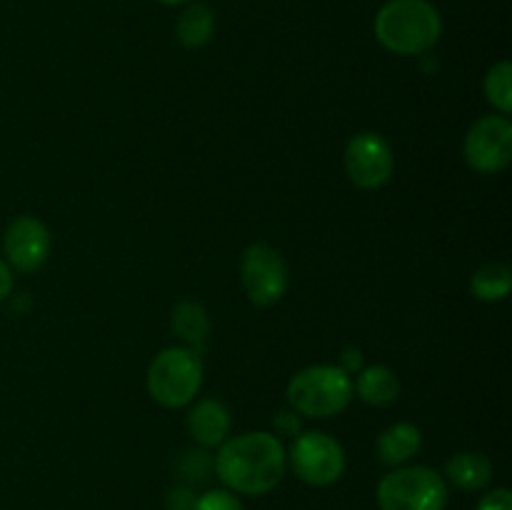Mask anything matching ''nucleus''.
<instances>
[{"label":"nucleus","instance_id":"f257e3e1","mask_svg":"<svg viewBox=\"0 0 512 510\" xmlns=\"http://www.w3.org/2000/svg\"><path fill=\"white\" fill-rule=\"evenodd\" d=\"M218 448L213 468L230 493H270L288 468V455L280 438L265 430L235 435Z\"/></svg>","mask_w":512,"mask_h":510},{"label":"nucleus","instance_id":"f03ea898","mask_svg":"<svg viewBox=\"0 0 512 510\" xmlns=\"http://www.w3.org/2000/svg\"><path fill=\"white\" fill-rule=\"evenodd\" d=\"M443 33V20L428 0H388L375 15V38L395 55H423Z\"/></svg>","mask_w":512,"mask_h":510},{"label":"nucleus","instance_id":"7ed1b4c3","mask_svg":"<svg viewBox=\"0 0 512 510\" xmlns=\"http://www.w3.org/2000/svg\"><path fill=\"white\" fill-rule=\"evenodd\" d=\"M288 400L295 413L308 418H330L343 413L353 400V380L338 365H310L293 375Z\"/></svg>","mask_w":512,"mask_h":510},{"label":"nucleus","instance_id":"20e7f679","mask_svg":"<svg viewBox=\"0 0 512 510\" xmlns=\"http://www.w3.org/2000/svg\"><path fill=\"white\" fill-rule=\"evenodd\" d=\"M380 510H445L448 483L428 465H400L378 485Z\"/></svg>","mask_w":512,"mask_h":510},{"label":"nucleus","instance_id":"39448f33","mask_svg":"<svg viewBox=\"0 0 512 510\" xmlns=\"http://www.w3.org/2000/svg\"><path fill=\"white\" fill-rule=\"evenodd\" d=\"M203 385V363L190 348H165L148 368V393L163 408L193 403Z\"/></svg>","mask_w":512,"mask_h":510},{"label":"nucleus","instance_id":"423d86ee","mask_svg":"<svg viewBox=\"0 0 512 510\" xmlns=\"http://www.w3.org/2000/svg\"><path fill=\"white\" fill-rule=\"evenodd\" d=\"M290 468L303 483L325 488V485L338 483L345 473V453L340 443L320 430L295 435L293 448H290Z\"/></svg>","mask_w":512,"mask_h":510},{"label":"nucleus","instance_id":"0eeeda50","mask_svg":"<svg viewBox=\"0 0 512 510\" xmlns=\"http://www.w3.org/2000/svg\"><path fill=\"white\" fill-rule=\"evenodd\" d=\"M465 163L483 175L505 170L512 160V123L508 115H485L465 135Z\"/></svg>","mask_w":512,"mask_h":510},{"label":"nucleus","instance_id":"6e6552de","mask_svg":"<svg viewBox=\"0 0 512 510\" xmlns=\"http://www.w3.org/2000/svg\"><path fill=\"white\" fill-rule=\"evenodd\" d=\"M243 288L255 305H273L288 290V265L283 255L265 243H255L245 250L243 265Z\"/></svg>","mask_w":512,"mask_h":510},{"label":"nucleus","instance_id":"1a4fd4ad","mask_svg":"<svg viewBox=\"0 0 512 510\" xmlns=\"http://www.w3.org/2000/svg\"><path fill=\"white\" fill-rule=\"evenodd\" d=\"M395 168L388 140L378 133H360L345 145V173L350 183L363 190L383 188Z\"/></svg>","mask_w":512,"mask_h":510},{"label":"nucleus","instance_id":"9d476101","mask_svg":"<svg viewBox=\"0 0 512 510\" xmlns=\"http://www.w3.org/2000/svg\"><path fill=\"white\" fill-rule=\"evenodd\" d=\"M5 263L20 273H35L48 260L50 230L33 215H20L8 225L3 238Z\"/></svg>","mask_w":512,"mask_h":510},{"label":"nucleus","instance_id":"9b49d317","mask_svg":"<svg viewBox=\"0 0 512 510\" xmlns=\"http://www.w3.org/2000/svg\"><path fill=\"white\" fill-rule=\"evenodd\" d=\"M188 430L203 448H218L230 435V410L220 400H200L190 408Z\"/></svg>","mask_w":512,"mask_h":510},{"label":"nucleus","instance_id":"f8f14e48","mask_svg":"<svg viewBox=\"0 0 512 510\" xmlns=\"http://www.w3.org/2000/svg\"><path fill=\"white\" fill-rule=\"evenodd\" d=\"M420 445H423V433L413 423L390 425L375 440L380 463L390 465V468H400L408 460H413V455H418Z\"/></svg>","mask_w":512,"mask_h":510},{"label":"nucleus","instance_id":"ddd939ff","mask_svg":"<svg viewBox=\"0 0 512 510\" xmlns=\"http://www.w3.org/2000/svg\"><path fill=\"white\" fill-rule=\"evenodd\" d=\"M445 473L453 480V485H458L460 490H483L488 488L490 480H493V463L485 458L483 453H473V450H465V453L453 455L445 465Z\"/></svg>","mask_w":512,"mask_h":510},{"label":"nucleus","instance_id":"4468645a","mask_svg":"<svg viewBox=\"0 0 512 510\" xmlns=\"http://www.w3.org/2000/svg\"><path fill=\"white\" fill-rule=\"evenodd\" d=\"M355 393L368 405H390L400 393L398 375L385 365H368L360 368L358 380H355Z\"/></svg>","mask_w":512,"mask_h":510},{"label":"nucleus","instance_id":"2eb2a0df","mask_svg":"<svg viewBox=\"0 0 512 510\" xmlns=\"http://www.w3.org/2000/svg\"><path fill=\"white\" fill-rule=\"evenodd\" d=\"M178 40L185 48H203L215 33V15L208 5L193 3L180 13L178 18Z\"/></svg>","mask_w":512,"mask_h":510},{"label":"nucleus","instance_id":"dca6fc26","mask_svg":"<svg viewBox=\"0 0 512 510\" xmlns=\"http://www.w3.org/2000/svg\"><path fill=\"white\" fill-rule=\"evenodd\" d=\"M173 330L178 333V338H183L190 345V350L198 353L205 345V338H208V313L198 303L183 300V303H178L173 308Z\"/></svg>","mask_w":512,"mask_h":510},{"label":"nucleus","instance_id":"f3484780","mask_svg":"<svg viewBox=\"0 0 512 510\" xmlns=\"http://www.w3.org/2000/svg\"><path fill=\"white\" fill-rule=\"evenodd\" d=\"M512 273L505 263H490L480 268L470 280V290L483 303H498L510 295Z\"/></svg>","mask_w":512,"mask_h":510},{"label":"nucleus","instance_id":"a211bd4d","mask_svg":"<svg viewBox=\"0 0 512 510\" xmlns=\"http://www.w3.org/2000/svg\"><path fill=\"white\" fill-rule=\"evenodd\" d=\"M485 98L500 115H508L512 110V65L510 60H500L498 65L485 75Z\"/></svg>","mask_w":512,"mask_h":510},{"label":"nucleus","instance_id":"6ab92c4d","mask_svg":"<svg viewBox=\"0 0 512 510\" xmlns=\"http://www.w3.org/2000/svg\"><path fill=\"white\" fill-rule=\"evenodd\" d=\"M193 510H245V508L238 500V495H233L230 490H223V488H213L195 500Z\"/></svg>","mask_w":512,"mask_h":510},{"label":"nucleus","instance_id":"aec40b11","mask_svg":"<svg viewBox=\"0 0 512 510\" xmlns=\"http://www.w3.org/2000/svg\"><path fill=\"white\" fill-rule=\"evenodd\" d=\"M210 468H213V463H210V458L203 450H188L183 455V460H180V475L193 480V483H200V480L208 478Z\"/></svg>","mask_w":512,"mask_h":510},{"label":"nucleus","instance_id":"412c9836","mask_svg":"<svg viewBox=\"0 0 512 510\" xmlns=\"http://www.w3.org/2000/svg\"><path fill=\"white\" fill-rule=\"evenodd\" d=\"M198 495L193 493L190 485H173L165 493V510H193Z\"/></svg>","mask_w":512,"mask_h":510},{"label":"nucleus","instance_id":"4be33fe9","mask_svg":"<svg viewBox=\"0 0 512 510\" xmlns=\"http://www.w3.org/2000/svg\"><path fill=\"white\" fill-rule=\"evenodd\" d=\"M475 510H512V493L508 488H495L483 495Z\"/></svg>","mask_w":512,"mask_h":510},{"label":"nucleus","instance_id":"5701e85b","mask_svg":"<svg viewBox=\"0 0 512 510\" xmlns=\"http://www.w3.org/2000/svg\"><path fill=\"white\" fill-rule=\"evenodd\" d=\"M275 430H278V435L295 438V435H300V418L295 413L283 410V413H278V418H275Z\"/></svg>","mask_w":512,"mask_h":510},{"label":"nucleus","instance_id":"b1692460","mask_svg":"<svg viewBox=\"0 0 512 510\" xmlns=\"http://www.w3.org/2000/svg\"><path fill=\"white\" fill-rule=\"evenodd\" d=\"M13 290V273H10V265L0 258V303L10 295Z\"/></svg>","mask_w":512,"mask_h":510},{"label":"nucleus","instance_id":"393cba45","mask_svg":"<svg viewBox=\"0 0 512 510\" xmlns=\"http://www.w3.org/2000/svg\"><path fill=\"white\" fill-rule=\"evenodd\" d=\"M360 365H363V355H360V350H345L343 353V363L338 365L340 370H345V373H355V370H360Z\"/></svg>","mask_w":512,"mask_h":510},{"label":"nucleus","instance_id":"a878e982","mask_svg":"<svg viewBox=\"0 0 512 510\" xmlns=\"http://www.w3.org/2000/svg\"><path fill=\"white\" fill-rule=\"evenodd\" d=\"M158 3H163V5H183V3H188V0H158Z\"/></svg>","mask_w":512,"mask_h":510}]
</instances>
